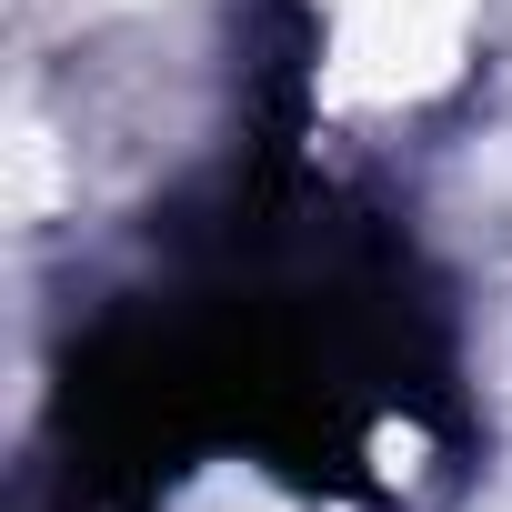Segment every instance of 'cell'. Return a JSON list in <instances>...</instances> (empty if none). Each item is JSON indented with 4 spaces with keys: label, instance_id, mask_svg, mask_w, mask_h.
Instances as JSON below:
<instances>
[{
    "label": "cell",
    "instance_id": "obj_1",
    "mask_svg": "<svg viewBox=\"0 0 512 512\" xmlns=\"http://www.w3.org/2000/svg\"><path fill=\"white\" fill-rule=\"evenodd\" d=\"M482 0H312V71L342 121H412L472 61Z\"/></svg>",
    "mask_w": 512,
    "mask_h": 512
}]
</instances>
